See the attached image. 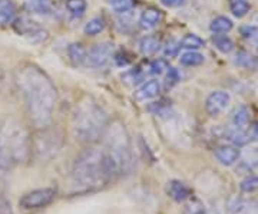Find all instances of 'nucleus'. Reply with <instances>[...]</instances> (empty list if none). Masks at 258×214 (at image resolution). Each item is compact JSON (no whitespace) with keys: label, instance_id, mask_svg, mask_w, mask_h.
Instances as JSON below:
<instances>
[{"label":"nucleus","instance_id":"obj_33","mask_svg":"<svg viewBox=\"0 0 258 214\" xmlns=\"http://www.w3.org/2000/svg\"><path fill=\"white\" fill-rule=\"evenodd\" d=\"M186 0H161V5L164 8H168V9H178V8H182Z\"/></svg>","mask_w":258,"mask_h":214},{"label":"nucleus","instance_id":"obj_24","mask_svg":"<svg viewBox=\"0 0 258 214\" xmlns=\"http://www.w3.org/2000/svg\"><path fill=\"white\" fill-rule=\"evenodd\" d=\"M249 9H251V6L247 0H232L231 2V12L235 18L241 19L247 16Z\"/></svg>","mask_w":258,"mask_h":214},{"label":"nucleus","instance_id":"obj_9","mask_svg":"<svg viewBox=\"0 0 258 214\" xmlns=\"http://www.w3.org/2000/svg\"><path fill=\"white\" fill-rule=\"evenodd\" d=\"M240 149L232 145H222L215 149V158L218 159V163L225 167L234 166L238 159H240Z\"/></svg>","mask_w":258,"mask_h":214},{"label":"nucleus","instance_id":"obj_16","mask_svg":"<svg viewBox=\"0 0 258 214\" xmlns=\"http://www.w3.org/2000/svg\"><path fill=\"white\" fill-rule=\"evenodd\" d=\"M232 214H258V200H240L234 205Z\"/></svg>","mask_w":258,"mask_h":214},{"label":"nucleus","instance_id":"obj_35","mask_svg":"<svg viewBox=\"0 0 258 214\" xmlns=\"http://www.w3.org/2000/svg\"><path fill=\"white\" fill-rule=\"evenodd\" d=\"M249 137H251V141L258 140V124H255L254 127H251V130H248Z\"/></svg>","mask_w":258,"mask_h":214},{"label":"nucleus","instance_id":"obj_8","mask_svg":"<svg viewBox=\"0 0 258 214\" xmlns=\"http://www.w3.org/2000/svg\"><path fill=\"white\" fill-rule=\"evenodd\" d=\"M230 102V93L225 91H215L208 95V98L205 101V111L211 118H217L228 108Z\"/></svg>","mask_w":258,"mask_h":214},{"label":"nucleus","instance_id":"obj_29","mask_svg":"<svg viewBox=\"0 0 258 214\" xmlns=\"http://www.w3.org/2000/svg\"><path fill=\"white\" fill-rule=\"evenodd\" d=\"M169 69V65L166 62L165 59H158V61H154L152 65H151V72L155 75H162L165 71Z\"/></svg>","mask_w":258,"mask_h":214},{"label":"nucleus","instance_id":"obj_34","mask_svg":"<svg viewBox=\"0 0 258 214\" xmlns=\"http://www.w3.org/2000/svg\"><path fill=\"white\" fill-rule=\"evenodd\" d=\"M168 71H169V74H168V84L174 85L175 82H178L179 75H178V72H176L175 69H174V68H169Z\"/></svg>","mask_w":258,"mask_h":214},{"label":"nucleus","instance_id":"obj_27","mask_svg":"<svg viewBox=\"0 0 258 214\" xmlns=\"http://www.w3.org/2000/svg\"><path fill=\"white\" fill-rule=\"evenodd\" d=\"M241 36L248 42H258V26L257 25H245L241 28Z\"/></svg>","mask_w":258,"mask_h":214},{"label":"nucleus","instance_id":"obj_13","mask_svg":"<svg viewBox=\"0 0 258 214\" xmlns=\"http://www.w3.org/2000/svg\"><path fill=\"white\" fill-rule=\"evenodd\" d=\"M161 46V42L157 36H145L141 39L139 42V50L142 52V55L151 56L157 54L158 49Z\"/></svg>","mask_w":258,"mask_h":214},{"label":"nucleus","instance_id":"obj_22","mask_svg":"<svg viewBox=\"0 0 258 214\" xmlns=\"http://www.w3.org/2000/svg\"><path fill=\"white\" fill-rule=\"evenodd\" d=\"M204 62V55L197 50H188L181 56V64L184 66H198Z\"/></svg>","mask_w":258,"mask_h":214},{"label":"nucleus","instance_id":"obj_18","mask_svg":"<svg viewBox=\"0 0 258 214\" xmlns=\"http://www.w3.org/2000/svg\"><path fill=\"white\" fill-rule=\"evenodd\" d=\"M235 65H238L240 68H244V69H257L258 68V61L257 58H254L252 55H249L248 52H238L235 55V59H234Z\"/></svg>","mask_w":258,"mask_h":214},{"label":"nucleus","instance_id":"obj_28","mask_svg":"<svg viewBox=\"0 0 258 214\" xmlns=\"http://www.w3.org/2000/svg\"><path fill=\"white\" fill-rule=\"evenodd\" d=\"M185 214H207V211H205V207L201 201L191 200L188 204L185 205Z\"/></svg>","mask_w":258,"mask_h":214},{"label":"nucleus","instance_id":"obj_17","mask_svg":"<svg viewBox=\"0 0 258 214\" xmlns=\"http://www.w3.org/2000/svg\"><path fill=\"white\" fill-rule=\"evenodd\" d=\"M68 55L74 65H82L86 61V50L81 43H72L68 47Z\"/></svg>","mask_w":258,"mask_h":214},{"label":"nucleus","instance_id":"obj_15","mask_svg":"<svg viewBox=\"0 0 258 214\" xmlns=\"http://www.w3.org/2000/svg\"><path fill=\"white\" fill-rule=\"evenodd\" d=\"M234 26V23H232V20L228 18H225V16H218V18H215L211 22V25H210V29H211L212 33H215V35H221V33H227V32H230L231 29Z\"/></svg>","mask_w":258,"mask_h":214},{"label":"nucleus","instance_id":"obj_6","mask_svg":"<svg viewBox=\"0 0 258 214\" xmlns=\"http://www.w3.org/2000/svg\"><path fill=\"white\" fill-rule=\"evenodd\" d=\"M56 190L55 188H37L32 190L29 193H25L19 200V205L25 210H37L49 205L55 200Z\"/></svg>","mask_w":258,"mask_h":214},{"label":"nucleus","instance_id":"obj_36","mask_svg":"<svg viewBox=\"0 0 258 214\" xmlns=\"http://www.w3.org/2000/svg\"><path fill=\"white\" fill-rule=\"evenodd\" d=\"M105 2H106V3H108V5H111L112 8H113V6H115V5H118V3H119L120 0H105Z\"/></svg>","mask_w":258,"mask_h":214},{"label":"nucleus","instance_id":"obj_31","mask_svg":"<svg viewBox=\"0 0 258 214\" xmlns=\"http://www.w3.org/2000/svg\"><path fill=\"white\" fill-rule=\"evenodd\" d=\"M178 50H179V43H176L174 40H169L166 43L165 50H164V55L166 58H175L178 55Z\"/></svg>","mask_w":258,"mask_h":214},{"label":"nucleus","instance_id":"obj_1","mask_svg":"<svg viewBox=\"0 0 258 214\" xmlns=\"http://www.w3.org/2000/svg\"><path fill=\"white\" fill-rule=\"evenodd\" d=\"M18 86L30 122L39 130L49 127L57 101L52 81L40 69L29 65L19 71Z\"/></svg>","mask_w":258,"mask_h":214},{"label":"nucleus","instance_id":"obj_3","mask_svg":"<svg viewBox=\"0 0 258 214\" xmlns=\"http://www.w3.org/2000/svg\"><path fill=\"white\" fill-rule=\"evenodd\" d=\"M111 177L105 167L103 152L88 149L75 161L72 168V190L78 194L92 193L106 186Z\"/></svg>","mask_w":258,"mask_h":214},{"label":"nucleus","instance_id":"obj_23","mask_svg":"<svg viewBox=\"0 0 258 214\" xmlns=\"http://www.w3.org/2000/svg\"><path fill=\"white\" fill-rule=\"evenodd\" d=\"M212 42L221 54H230L234 49V42L231 40L230 37L222 36V35H215L212 37Z\"/></svg>","mask_w":258,"mask_h":214},{"label":"nucleus","instance_id":"obj_30","mask_svg":"<svg viewBox=\"0 0 258 214\" xmlns=\"http://www.w3.org/2000/svg\"><path fill=\"white\" fill-rule=\"evenodd\" d=\"M30 8L33 10H36L37 13H46L50 6H49L47 0H32L30 2Z\"/></svg>","mask_w":258,"mask_h":214},{"label":"nucleus","instance_id":"obj_37","mask_svg":"<svg viewBox=\"0 0 258 214\" xmlns=\"http://www.w3.org/2000/svg\"><path fill=\"white\" fill-rule=\"evenodd\" d=\"M257 157H258V148H257Z\"/></svg>","mask_w":258,"mask_h":214},{"label":"nucleus","instance_id":"obj_7","mask_svg":"<svg viewBox=\"0 0 258 214\" xmlns=\"http://www.w3.org/2000/svg\"><path fill=\"white\" fill-rule=\"evenodd\" d=\"M113 56V43L111 42H102L99 45L93 46L86 54L85 64L91 68H103L109 64Z\"/></svg>","mask_w":258,"mask_h":214},{"label":"nucleus","instance_id":"obj_12","mask_svg":"<svg viewBox=\"0 0 258 214\" xmlns=\"http://www.w3.org/2000/svg\"><path fill=\"white\" fill-rule=\"evenodd\" d=\"M162 15L161 12L157 9H147L139 19V26L142 29H152L157 26L158 23L161 22Z\"/></svg>","mask_w":258,"mask_h":214},{"label":"nucleus","instance_id":"obj_4","mask_svg":"<svg viewBox=\"0 0 258 214\" xmlns=\"http://www.w3.org/2000/svg\"><path fill=\"white\" fill-rule=\"evenodd\" d=\"M106 147L103 152L105 167L111 180L123 176L132 167V149L128 132L120 122H115L105 131Z\"/></svg>","mask_w":258,"mask_h":214},{"label":"nucleus","instance_id":"obj_38","mask_svg":"<svg viewBox=\"0 0 258 214\" xmlns=\"http://www.w3.org/2000/svg\"><path fill=\"white\" fill-rule=\"evenodd\" d=\"M257 50H258V49H257Z\"/></svg>","mask_w":258,"mask_h":214},{"label":"nucleus","instance_id":"obj_19","mask_svg":"<svg viewBox=\"0 0 258 214\" xmlns=\"http://www.w3.org/2000/svg\"><path fill=\"white\" fill-rule=\"evenodd\" d=\"M15 18V6L12 0H0V25H6Z\"/></svg>","mask_w":258,"mask_h":214},{"label":"nucleus","instance_id":"obj_20","mask_svg":"<svg viewBox=\"0 0 258 214\" xmlns=\"http://www.w3.org/2000/svg\"><path fill=\"white\" fill-rule=\"evenodd\" d=\"M205 46V42L200 36L197 35H186V36L179 42V47H184V49H189V50H198L201 47Z\"/></svg>","mask_w":258,"mask_h":214},{"label":"nucleus","instance_id":"obj_5","mask_svg":"<svg viewBox=\"0 0 258 214\" xmlns=\"http://www.w3.org/2000/svg\"><path fill=\"white\" fill-rule=\"evenodd\" d=\"M72 128L76 140L83 144H93L105 135L108 117L93 99L85 98L75 108Z\"/></svg>","mask_w":258,"mask_h":214},{"label":"nucleus","instance_id":"obj_21","mask_svg":"<svg viewBox=\"0 0 258 214\" xmlns=\"http://www.w3.org/2000/svg\"><path fill=\"white\" fill-rule=\"evenodd\" d=\"M103 29H105V22H103V19L93 18L85 25L83 32H85L88 36H96V35L101 33Z\"/></svg>","mask_w":258,"mask_h":214},{"label":"nucleus","instance_id":"obj_32","mask_svg":"<svg viewBox=\"0 0 258 214\" xmlns=\"http://www.w3.org/2000/svg\"><path fill=\"white\" fill-rule=\"evenodd\" d=\"M134 6V2L132 0H120L118 5L113 6V9L116 10V13H123V12H129Z\"/></svg>","mask_w":258,"mask_h":214},{"label":"nucleus","instance_id":"obj_14","mask_svg":"<svg viewBox=\"0 0 258 214\" xmlns=\"http://www.w3.org/2000/svg\"><path fill=\"white\" fill-rule=\"evenodd\" d=\"M232 125L235 130H248L249 127V111L245 106H240L234 112Z\"/></svg>","mask_w":258,"mask_h":214},{"label":"nucleus","instance_id":"obj_11","mask_svg":"<svg viewBox=\"0 0 258 214\" xmlns=\"http://www.w3.org/2000/svg\"><path fill=\"white\" fill-rule=\"evenodd\" d=\"M161 92V85L157 79H151L139 88L138 91L135 92V99L137 101H148L158 96Z\"/></svg>","mask_w":258,"mask_h":214},{"label":"nucleus","instance_id":"obj_10","mask_svg":"<svg viewBox=\"0 0 258 214\" xmlns=\"http://www.w3.org/2000/svg\"><path fill=\"white\" fill-rule=\"evenodd\" d=\"M166 193L174 201H178V203L188 200L189 196H191V190L188 188V186L184 184L182 181H178V180H172V181L168 183Z\"/></svg>","mask_w":258,"mask_h":214},{"label":"nucleus","instance_id":"obj_25","mask_svg":"<svg viewBox=\"0 0 258 214\" xmlns=\"http://www.w3.org/2000/svg\"><path fill=\"white\" fill-rule=\"evenodd\" d=\"M86 0H66V9L69 10L72 15L81 16L86 10Z\"/></svg>","mask_w":258,"mask_h":214},{"label":"nucleus","instance_id":"obj_2","mask_svg":"<svg viewBox=\"0 0 258 214\" xmlns=\"http://www.w3.org/2000/svg\"><path fill=\"white\" fill-rule=\"evenodd\" d=\"M32 154V138L22 122L6 117L0 121V170L10 171L26 163Z\"/></svg>","mask_w":258,"mask_h":214},{"label":"nucleus","instance_id":"obj_26","mask_svg":"<svg viewBox=\"0 0 258 214\" xmlns=\"http://www.w3.org/2000/svg\"><path fill=\"white\" fill-rule=\"evenodd\" d=\"M242 193H255L258 191V176H249L242 180L240 184Z\"/></svg>","mask_w":258,"mask_h":214}]
</instances>
